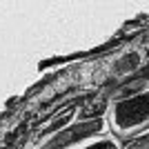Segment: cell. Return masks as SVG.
I'll return each mask as SVG.
<instances>
[{"label": "cell", "mask_w": 149, "mask_h": 149, "mask_svg": "<svg viewBox=\"0 0 149 149\" xmlns=\"http://www.w3.org/2000/svg\"><path fill=\"white\" fill-rule=\"evenodd\" d=\"M107 125L118 140H131L149 131V87L143 91L116 98L107 107Z\"/></svg>", "instance_id": "6da1fadb"}, {"label": "cell", "mask_w": 149, "mask_h": 149, "mask_svg": "<svg viewBox=\"0 0 149 149\" xmlns=\"http://www.w3.org/2000/svg\"><path fill=\"white\" fill-rule=\"evenodd\" d=\"M102 134H109V125H107L105 116H98V118H80L78 116L74 123H69L60 131L36 140L31 149H74L96 136H102Z\"/></svg>", "instance_id": "7a4b0ae2"}, {"label": "cell", "mask_w": 149, "mask_h": 149, "mask_svg": "<svg viewBox=\"0 0 149 149\" xmlns=\"http://www.w3.org/2000/svg\"><path fill=\"white\" fill-rule=\"evenodd\" d=\"M74 149H123V140H118V138L109 131V134L96 136V138H91V140H87V143L74 147Z\"/></svg>", "instance_id": "3957f363"}, {"label": "cell", "mask_w": 149, "mask_h": 149, "mask_svg": "<svg viewBox=\"0 0 149 149\" xmlns=\"http://www.w3.org/2000/svg\"><path fill=\"white\" fill-rule=\"evenodd\" d=\"M140 54L138 51H131V54H127L125 58H120V62L123 65H116V71L118 74H131V71H136L138 67H140Z\"/></svg>", "instance_id": "277c9868"}, {"label": "cell", "mask_w": 149, "mask_h": 149, "mask_svg": "<svg viewBox=\"0 0 149 149\" xmlns=\"http://www.w3.org/2000/svg\"><path fill=\"white\" fill-rule=\"evenodd\" d=\"M123 149H149V131L143 134V136L131 138V140H125Z\"/></svg>", "instance_id": "5b68a950"}, {"label": "cell", "mask_w": 149, "mask_h": 149, "mask_svg": "<svg viewBox=\"0 0 149 149\" xmlns=\"http://www.w3.org/2000/svg\"><path fill=\"white\" fill-rule=\"evenodd\" d=\"M147 56H149V51H147Z\"/></svg>", "instance_id": "8992f818"}]
</instances>
